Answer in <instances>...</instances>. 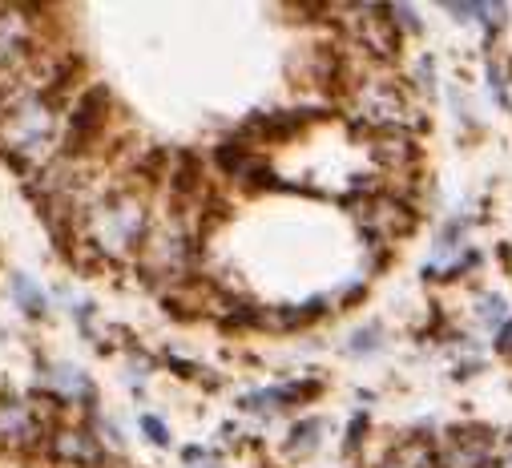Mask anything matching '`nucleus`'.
<instances>
[{"label": "nucleus", "instance_id": "7ed1b4c3", "mask_svg": "<svg viewBox=\"0 0 512 468\" xmlns=\"http://www.w3.org/2000/svg\"><path fill=\"white\" fill-rule=\"evenodd\" d=\"M61 404L53 396L41 392V400H13L0 396V448L9 452H33L49 440V432L57 428L53 412Z\"/></svg>", "mask_w": 512, "mask_h": 468}, {"label": "nucleus", "instance_id": "f03ea898", "mask_svg": "<svg viewBox=\"0 0 512 468\" xmlns=\"http://www.w3.org/2000/svg\"><path fill=\"white\" fill-rule=\"evenodd\" d=\"M77 226L85 234V247L109 259H125L142 251L146 234H150V210H146V198L130 186L121 190H109V194H97L89 198L81 210H77Z\"/></svg>", "mask_w": 512, "mask_h": 468}, {"label": "nucleus", "instance_id": "6e6552de", "mask_svg": "<svg viewBox=\"0 0 512 468\" xmlns=\"http://www.w3.org/2000/svg\"><path fill=\"white\" fill-rule=\"evenodd\" d=\"M367 226H371V239H400V234L412 230V210L400 202V198H388V194H379L371 206H367Z\"/></svg>", "mask_w": 512, "mask_h": 468}, {"label": "nucleus", "instance_id": "20e7f679", "mask_svg": "<svg viewBox=\"0 0 512 468\" xmlns=\"http://www.w3.org/2000/svg\"><path fill=\"white\" fill-rule=\"evenodd\" d=\"M105 113H109V89L93 85L85 89L69 109H65V126L57 134V158H81L97 146L101 130H105Z\"/></svg>", "mask_w": 512, "mask_h": 468}, {"label": "nucleus", "instance_id": "423d86ee", "mask_svg": "<svg viewBox=\"0 0 512 468\" xmlns=\"http://www.w3.org/2000/svg\"><path fill=\"white\" fill-rule=\"evenodd\" d=\"M359 117L375 130H396L404 122V93L392 81H367L359 89Z\"/></svg>", "mask_w": 512, "mask_h": 468}, {"label": "nucleus", "instance_id": "ddd939ff", "mask_svg": "<svg viewBox=\"0 0 512 468\" xmlns=\"http://www.w3.org/2000/svg\"><path fill=\"white\" fill-rule=\"evenodd\" d=\"M182 456H186V464H190V468H222L206 448H186Z\"/></svg>", "mask_w": 512, "mask_h": 468}, {"label": "nucleus", "instance_id": "f257e3e1", "mask_svg": "<svg viewBox=\"0 0 512 468\" xmlns=\"http://www.w3.org/2000/svg\"><path fill=\"white\" fill-rule=\"evenodd\" d=\"M0 154L17 170H45L57 158V101L45 93H0Z\"/></svg>", "mask_w": 512, "mask_h": 468}, {"label": "nucleus", "instance_id": "39448f33", "mask_svg": "<svg viewBox=\"0 0 512 468\" xmlns=\"http://www.w3.org/2000/svg\"><path fill=\"white\" fill-rule=\"evenodd\" d=\"M45 452L69 468H101V460H105L101 436L89 424H57L45 440Z\"/></svg>", "mask_w": 512, "mask_h": 468}, {"label": "nucleus", "instance_id": "9d476101", "mask_svg": "<svg viewBox=\"0 0 512 468\" xmlns=\"http://www.w3.org/2000/svg\"><path fill=\"white\" fill-rule=\"evenodd\" d=\"M379 162H392V166H408L416 162V142L404 138L400 130H379V150H375Z\"/></svg>", "mask_w": 512, "mask_h": 468}, {"label": "nucleus", "instance_id": "dca6fc26", "mask_svg": "<svg viewBox=\"0 0 512 468\" xmlns=\"http://www.w3.org/2000/svg\"><path fill=\"white\" fill-rule=\"evenodd\" d=\"M496 347H500V351H512V319L500 327V335H496Z\"/></svg>", "mask_w": 512, "mask_h": 468}, {"label": "nucleus", "instance_id": "f8f14e48", "mask_svg": "<svg viewBox=\"0 0 512 468\" xmlns=\"http://www.w3.org/2000/svg\"><path fill=\"white\" fill-rule=\"evenodd\" d=\"M142 432L150 436V444H158V448H166L170 444V428L158 420V416H142Z\"/></svg>", "mask_w": 512, "mask_h": 468}, {"label": "nucleus", "instance_id": "4468645a", "mask_svg": "<svg viewBox=\"0 0 512 468\" xmlns=\"http://www.w3.org/2000/svg\"><path fill=\"white\" fill-rule=\"evenodd\" d=\"M504 311H508V307H504V299H500V295H488V299H484V319H488V323H500V319H504Z\"/></svg>", "mask_w": 512, "mask_h": 468}, {"label": "nucleus", "instance_id": "9b49d317", "mask_svg": "<svg viewBox=\"0 0 512 468\" xmlns=\"http://www.w3.org/2000/svg\"><path fill=\"white\" fill-rule=\"evenodd\" d=\"M319 436H323V420H307V424H299V428L291 432V444H287V452H291V456L315 452V448H319Z\"/></svg>", "mask_w": 512, "mask_h": 468}, {"label": "nucleus", "instance_id": "f3484780", "mask_svg": "<svg viewBox=\"0 0 512 468\" xmlns=\"http://www.w3.org/2000/svg\"><path fill=\"white\" fill-rule=\"evenodd\" d=\"M496 468H512V440H504V448L496 456Z\"/></svg>", "mask_w": 512, "mask_h": 468}, {"label": "nucleus", "instance_id": "1a4fd4ad", "mask_svg": "<svg viewBox=\"0 0 512 468\" xmlns=\"http://www.w3.org/2000/svg\"><path fill=\"white\" fill-rule=\"evenodd\" d=\"M9 287H13V299H17V307H21L25 315H33V319H45V315H49V295L37 287V279L13 275Z\"/></svg>", "mask_w": 512, "mask_h": 468}, {"label": "nucleus", "instance_id": "2eb2a0df", "mask_svg": "<svg viewBox=\"0 0 512 468\" xmlns=\"http://www.w3.org/2000/svg\"><path fill=\"white\" fill-rule=\"evenodd\" d=\"M363 432H367V416H355L351 420V432H347V448H359L363 444Z\"/></svg>", "mask_w": 512, "mask_h": 468}, {"label": "nucleus", "instance_id": "0eeeda50", "mask_svg": "<svg viewBox=\"0 0 512 468\" xmlns=\"http://www.w3.org/2000/svg\"><path fill=\"white\" fill-rule=\"evenodd\" d=\"M41 388L57 404H93L97 400L93 380L81 368H73V364H45L41 368Z\"/></svg>", "mask_w": 512, "mask_h": 468}]
</instances>
